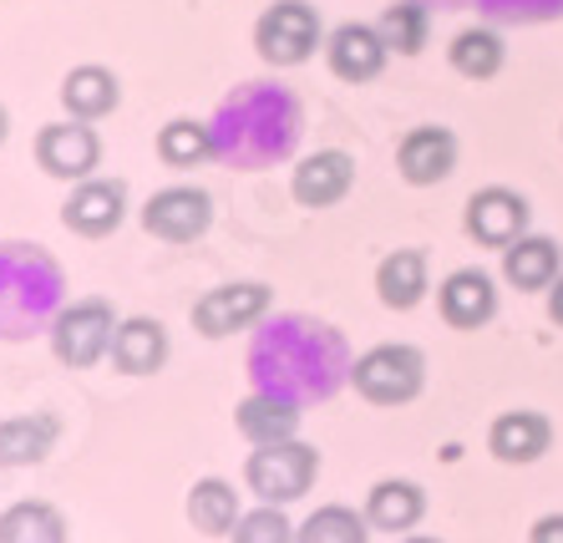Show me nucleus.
Masks as SVG:
<instances>
[{
    "mask_svg": "<svg viewBox=\"0 0 563 543\" xmlns=\"http://www.w3.org/2000/svg\"><path fill=\"white\" fill-rule=\"evenodd\" d=\"M351 386L371 407H407V401L421 397V386H427V356L407 341H380V345H371L366 356H355Z\"/></svg>",
    "mask_w": 563,
    "mask_h": 543,
    "instance_id": "f257e3e1",
    "label": "nucleus"
},
{
    "mask_svg": "<svg viewBox=\"0 0 563 543\" xmlns=\"http://www.w3.org/2000/svg\"><path fill=\"white\" fill-rule=\"evenodd\" d=\"M325 46V21L310 0H275L254 21V52L264 67H305Z\"/></svg>",
    "mask_w": 563,
    "mask_h": 543,
    "instance_id": "f03ea898",
    "label": "nucleus"
},
{
    "mask_svg": "<svg viewBox=\"0 0 563 543\" xmlns=\"http://www.w3.org/2000/svg\"><path fill=\"white\" fill-rule=\"evenodd\" d=\"M118 331V310L107 295H81L62 315L52 320V356L66 372H92L97 361H107V345Z\"/></svg>",
    "mask_w": 563,
    "mask_h": 543,
    "instance_id": "7ed1b4c3",
    "label": "nucleus"
},
{
    "mask_svg": "<svg viewBox=\"0 0 563 543\" xmlns=\"http://www.w3.org/2000/svg\"><path fill=\"white\" fill-rule=\"evenodd\" d=\"M314 477H320V452L300 437L254 447L250 463H244V483H250V492L260 498V503H275V508L305 498Z\"/></svg>",
    "mask_w": 563,
    "mask_h": 543,
    "instance_id": "20e7f679",
    "label": "nucleus"
},
{
    "mask_svg": "<svg viewBox=\"0 0 563 543\" xmlns=\"http://www.w3.org/2000/svg\"><path fill=\"white\" fill-rule=\"evenodd\" d=\"M269 306H275V290L264 279H223V285L198 295L188 320L203 341H229V335L250 331L254 320H264Z\"/></svg>",
    "mask_w": 563,
    "mask_h": 543,
    "instance_id": "39448f33",
    "label": "nucleus"
},
{
    "mask_svg": "<svg viewBox=\"0 0 563 543\" xmlns=\"http://www.w3.org/2000/svg\"><path fill=\"white\" fill-rule=\"evenodd\" d=\"M97 163H102V137H97V122H46L36 133V168L56 184H81V178H97Z\"/></svg>",
    "mask_w": 563,
    "mask_h": 543,
    "instance_id": "423d86ee",
    "label": "nucleus"
},
{
    "mask_svg": "<svg viewBox=\"0 0 563 543\" xmlns=\"http://www.w3.org/2000/svg\"><path fill=\"white\" fill-rule=\"evenodd\" d=\"M528 224H533V209H528V199L518 193V188H477L467 199V209H462V229H467L472 244H483V250H508L512 239H523Z\"/></svg>",
    "mask_w": 563,
    "mask_h": 543,
    "instance_id": "0eeeda50",
    "label": "nucleus"
},
{
    "mask_svg": "<svg viewBox=\"0 0 563 543\" xmlns=\"http://www.w3.org/2000/svg\"><path fill=\"white\" fill-rule=\"evenodd\" d=\"M137 219H143V229L153 239H163V244H194V239H203L213 224V199L194 184H173V188H157Z\"/></svg>",
    "mask_w": 563,
    "mask_h": 543,
    "instance_id": "6e6552de",
    "label": "nucleus"
},
{
    "mask_svg": "<svg viewBox=\"0 0 563 543\" xmlns=\"http://www.w3.org/2000/svg\"><path fill=\"white\" fill-rule=\"evenodd\" d=\"M457 153L462 147H457V133H452V128L421 122V128H411V133L396 143V173H401L411 188H437L452 178Z\"/></svg>",
    "mask_w": 563,
    "mask_h": 543,
    "instance_id": "1a4fd4ad",
    "label": "nucleus"
},
{
    "mask_svg": "<svg viewBox=\"0 0 563 543\" xmlns=\"http://www.w3.org/2000/svg\"><path fill=\"white\" fill-rule=\"evenodd\" d=\"M128 219V184L122 178H81L62 203V224L81 239H107Z\"/></svg>",
    "mask_w": 563,
    "mask_h": 543,
    "instance_id": "9d476101",
    "label": "nucleus"
},
{
    "mask_svg": "<svg viewBox=\"0 0 563 543\" xmlns=\"http://www.w3.org/2000/svg\"><path fill=\"white\" fill-rule=\"evenodd\" d=\"M168 331H163V320L153 315H128L118 320V331H112V345H107V361H112V372L122 376H157L168 366Z\"/></svg>",
    "mask_w": 563,
    "mask_h": 543,
    "instance_id": "9b49d317",
    "label": "nucleus"
},
{
    "mask_svg": "<svg viewBox=\"0 0 563 543\" xmlns=\"http://www.w3.org/2000/svg\"><path fill=\"white\" fill-rule=\"evenodd\" d=\"M351 184H355V158L341 153V147H320V153L300 158L295 173H289V193L305 209H335L351 193Z\"/></svg>",
    "mask_w": 563,
    "mask_h": 543,
    "instance_id": "f8f14e48",
    "label": "nucleus"
},
{
    "mask_svg": "<svg viewBox=\"0 0 563 543\" xmlns=\"http://www.w3.org/2000/svg\"><path fill=\"white\" fill-rule=\"evenodd\" d=\"M549 442H553V422L543 417V411H533V407L498 411L493 426H487V452H493L498 463H508V467L538 463V457L549 452Z\"/></svg>",
    "mask_w": 563,
    "mask_h": 543,
    "instance_id": "ddd939ff",
    "label": "nucleus"
},
{
    "mask_svg": "<svg viewBox=\"0 0 563 543\" xmlns=\"http://www.w3.org/2000/svg\"><path fill=\"white\" fill-rule=\"evenodd\" d=\"M437 306H442V320L452 331H483L498 315V285L483 269H452L437 290Z\"/></svg>",
    "mask_w": 563,
    "mask_h": 543,
    "instance_id": "4468645a",
    "label": "nucleus"
},
{
    "mask_svg": "<svg viewBox=\"0 0 563 543\" xmlns=\"http://www.w3.org/2000/svg\"><path fill=\"white\" fill-rule=\"evenodd\" d=\"M386 36H380L376 26H366V21H345V26H335L325 36V62L330 71L341 81H371L380 77V67H386Z\"/></svg>",
    "mask_w": 563,
    "mask_h": 543,
    "instance_id": "2eb2a0df",
    "label": "nucleus"
},
{
    "mask_svg": "<svg viewBox=\"0 0 563 543\" xmlns=\"http://www.w3.org/2000/svg\"><path fill=\"white\" fill-rule=\"evenodd\" d=\"M563 275V250L559 239L549 234H533L528 229L523 239H512L508 250H503V279H508L512 290L523 295H549V285Z\"/></svg>",
    "mask_w": 563,
    "mask_h": 543,
    "instance_id": "dca6fc26",
    "label": "nucleus"
},
{
    "mask_svg": "<svg viewBox=\"0 0 563 543\" xmlns=\"http://www.w3.org/2000/svg\"><path fill=\"white\" fill-rule=\"evenodd\" d=\"M122 102V81L112 67H97V62H87V67H71L62 77V112L77 122H102L112 118Z\"/></svg>",
    "mask_w": 563,
    "mask_h": 543,
    "instance_id": "f3484780",
    "label": "nucleus"
},
{
    "mask_svg": "<svg viewBox=\"0 0 563 543\" xmlns=\"http://www.w3.org/2000/svg\"><path fill=\"white\" fill-rule=\"evenodd\" d=\"M56 437H62V422L52 411H21V417H5L0 422V467H36L52 457Z\"/></svg>",
    "mask_w": 563,
    "mask_h": 543,
    "instance_id": "a211bd4d",
    "label": "nucleus"
},
{
    "mask_svg": "<svg viewBox=\"0 0 563 543\" xmlns=\"http://www.w3.org/2000/svg\"><path fill=\"white\" fill-rule=\"evenodd\" d=\"M432 290V269L421 250H391L376 265V300L386 310H417Z\"/></svg>",
    "mask_w": 563,
    "mask_h": 543,
    "instance_id": "6ab92c4d",
    "label": "nucleus"
},
{
    "mask_svg": "<svg viewBox=\"0 0 563 543\" xmlns=\"http://www.w3.org/2000/svg\"><path fill=\"white\" fill-rule=\"evenodd\" d=\"M427 513V492L411 477H380L366 492V523L380 533H411Z\"/></svg>",
    "mask_w": 563,
    "mask_h": 543,
    "instance_id": "aec40b11",
    "label": "nucleus"
},
{
    "mask_svg": "<svg viewBox=\"0 0 563 543\" xmlns=\"http://www.w3.org/2000/svg\"><path fill=\"white\" fill-rule=\"evenodd\" d=\"M234 426L244 432V442H250V447L289 442V437H300V407H295L289 397H264V391H254V397L239 401Z\"/></svg>",
    "mask_w": 563,
    "mask_h": 543,
    "instance_id": "412c9836",
    "label": "nucleus"
},
{
    "mask_svg": "<svg viewBox=\"0 0 563 543\" xmlns=\"http://www.w3.org/2000/svg\"><path fill=\"white\" fill-rule=\"evenodd\" d=\"M239 518H244V508H239L234 483H223V477H198L194 488H188V523H194L198 533L229 539Z\"/></svg>",
    "mask_w": 563,
    "mask_h": 543,
    "instance_id": "4be33fe9",
    "label": "nucleus"
},
{
    "mask_svg": "<svg viewBox=\"0 0 563 543\" xmlns=\"http://www.w3.org/2000/svg\"><path fill=\"white\" fill-rule=\"evenodd\" d=\"M503 62H508V46L493 26H467L446 46V67L467 81H493L503 71Z\"/></svg>",
    "mask_w": 563,
    "mask_h": 543,
    "instance_id": "5701e85b",
    "label": "nucleus"
},
{
    "mask_svg": "<svg viewBox=\"0 0 563 543\" xmlns=\"http://www.w3.org/2000/svg\"><path fill=\"white\" fill-rule=\"evenodd\" d=\"M0 543H66V518L41 498L11 503L0 513Z\"/></svg>",
    "mask_w": 563,
    "mask_h": 543,
    "instance_id": "b1692460",
    "label": "nucleus"
},
{
    "mask_svg": "<svg viewBox=\"0 0 563 543\" xmlns=\"http://www.w3.org/2000/svg\"><path fill=\"white\" fill-rule=\"evenodd\" d=\"M157 158L168 168H198L213 158V133L198 118H168L157 128Z\"/></svg>",
    "mask_w": 563,
    "mask_h": 543,
    "instance_id": "393cba45",
    "label": "nucleus"
},
{
    "mask_svg": "<svg viewBox=\"0 0 563 543\" xmlns=\"http://www.w3.org/2000/svg\"><path fill=\"white\" fill-rule=\"evenodd\" d=\"M295 543H371V523L345 503H325L295 529Z\"/></svg>",
    "mask_w": 563,
    "mask_h": 543,
    "instance_id": "a878e982",
    "label": "nucleus"
},
{
    "mask_svg": "<svg viewBox=\"0 0 563 543\" xmlns=\"http://www.w3.org/2000/svg\"><path fill=\"white\" fill-rule=\"evenodd\" d=\"M376 31L386 36V52L391 56H417L421 46H427V11H421L417 0H396V5H386L376 21Z\"/></svg>",
    "mask_w": 563,
    "mask_h": 543,
    "instance_id": "bb28decb",
    "label": "nucleus"
},
{
    "mask_svg": "<svg viewBox=\"0 0 563 543\" xmlns=\"http://www.w3.org/2000/svg\"><path fill=\"white\" fill-rule=\"evenodd\" d=\"M229 543H295V523L285 518V508L275 503H260L234 523Z\"/></svg>",
    "mask_w": 563,
    "mask_h": 543,
    "instance_id": "cd10ccee",
    "label": "nucleus"
},
{
    "mask_svg": "<svg viewBox=\"0 0 563 543\" xmlns=\"http://www.w3.org/2000/svg\"><path fill=\"white\" fill-rule=\"evenodd\" d=\"M528 543H563V513H543L528 529Z\"/></svg>",
    "mask_w": 563,
    "mask_h": 543,
    "instance_id": "c85d7f7f",
    "label": "nucleus"
},
{
    "mask_svg": "<svg viewBox=\"0 0 563 543\" xmlns=\"http://www.w3.org/2000/svg\"><path fill=\"white\" fill-rule=\"evenodd\" d=\"M549 320L553 325H563V275L549 285Z\"/></svg>",
    "mask_w": 563,
    "mask_h": 543,
    "instance_id": "c756f323",
    "label": "nucleus"
},
{
    "mask_svg": "<svg viewBox=\"0 0 563 543\" xmlns=\"http://www.w3.org/2000/svg\"><path fill=\"white\" fill-rule=\"evenodd\" d=\"M5 133H11V112L0 107V143H5Z\"/></svg>",
    "mask_w": 563,
    "mask_h": 543,
    "instance_id": "7c9ffc66",
    "label": "nucleus"
},
{
    "mask_svg": "<svg viewBox=\"0 0 563 543\" xmlns=\"http://www.w3.org/2000/svg\"><path fill=\"white\" fill-rule=\"evenodd\" d=\"M401 543H442V539H421V533H411V539H401Z\"/></svg>",
    "mask_w": 563,
    "mask_h": 543,
    "instance_id": "2f4dec72",
    "label": "nucleus"
}]
</instances>
